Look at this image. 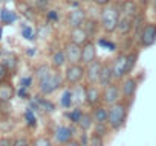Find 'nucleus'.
<instances>
[{
    "label": "nucleus",
    "mask_w": 156,
    "mask_h": 146,
    "mask_svg": "<svg viewBox=\"0 0 156 146\" xmlns=\"http://www.w3.org/2000/svg\"><path fill=\"white\" fill-rule=\"evenodd\" d=\"M119 17L121 15H119V9H118V2H112L106 6H101V12H100L101 31L104 34H115Z\"/></svg>",
    "instance_id": "1"
},
{
    "label": "nucleus",
    "mask_w": 156,
    "mask_h": 146,
    "mask_svg": "<svg viewBox=\"0 0 156 146\" xmlns=\"http://www.w3.org/2000/svg\"><path fill=\"white\" fill-rule=\"evenodd\" d=\"M129 102L126 101H119L113 105L109 107V119H107V123L110 126L112 131H119L124 128L126 122H127V117H129Z\"/></svg>",
    "instance_id": "2"
},
{
    "label": "nucleus",
    "mask_w": 156,
    "mask_h": 146,
    "mask_svg": "<svg viewBox=\"0 0 156 146\" xmlns=\"http://www.w3.org/2000/svg\"><path fill=\"white\" fill-rule=\"evenodd\" d=\"M64 84V78L60 73V70H52L49 75L38 81V91L41 96H51L54 95L55 91H58Z\"/></svg>",
    "instance_id": "3"
},
{
    "label": "nucleus",
    "mask_w": 156,
    "mask_h": 146,
    "mask_svg": "<svg viewBox=\"0 0 156 146\" xmlns=\"http://www.w3.org/2000/svg\"><path fill=\"white\" fill-rule=\"evenodd\" d=\"M86 76V68L81 62H76V64H67L63 73V78H64V84L69 87H75L78 84H81L83 79Z\"/></svg>",
    "instance_id": "4"
},
{
    "label": "nucleus",
    "mask_w": 156,
    "mask_h": 146,
    "mask_svg": "<svg viewBox=\"0 0 156 146\" xmlns=\"http://www.w3.org/2000/svg\"><path fill=\"white\" fill-rule=\"evenodd\" d=\"M121 87L116 81L110 82L109 85L103 87V93H101V102L106 105V107H110L116 102L121 101Z\"/></svg>",
    "instance_id": "5"
},
{
    "label": "nucleus",
    "mask_w": 156,
    "mask_h": 146,
    "mask_svg": "<svg viewBox=\"0 0 156 146\" xmlns=\"http://www.w3.org/2000/svg\"><path fill=\"white\" fill-rule=\"evenodd\" d=\"M87 11L86 8L81 5V6H75V8H69V12L66 15V23L70 28H80L84 25V22L87 20Z\"/></svg>",
    "instance_id": "6"
},
{
    "label": "nucleus",
    "mask_w": 156,
    "mask_h": 146,
    "mask_svg": "<svg viewBox=\"0 0 156 146\" xmlns=\"http://www.w3.org/2000/svg\"><path fill=\"white\" fill-rule=\"evenodd\" d=\"M154 43H156V23L147 22V23L144 25L141 34H139L138 44H139V47L148 49V47H151Z\"/></svg>",
    "instance_id": "7"
},
{
    "label": "nucleus",
    "mask_w": 156,
    "mask_h": 146,
    "mask_svg": "<svg viewBox=\"0 0 156 146\" xmlns=\"http://www.w3.org/2000/svg\"><path fill=\"white\" fill-rule=\"evenodd\" d=\"M136 91H138V81L132 75L126 76L124 79H121V96H122L121 99L122 101L132 104Z\"/></svg>",
    "instance_id": "8"
},
{
    "label": "nucleus",
    "mask_w": 156,
    "mask_h": 146,
    "mask_svg": "<svg viewBox=\"0 0 156 146\" xmlns=\"http://www.w3.org/2000/svg\"><path fill=\"white\" fill-rule=\"evenodd\" d=\"M112 70H113L115 81H121L126 76H129V73H127V56H126V53H118L115 56V59L112 61Z\"/></svg>",
    "instance_id": "9"
},
{
    "label": "nucleus",
    "mask_w": 156,
    "mask_h": 146,
    "mask_svg": "<svg viewBox=\"0 0 156 146\" xmlns=\"http://www.w3.org/2000/svg\"><path fill=\"white\" fill-rule=\"evenodd\" d=\"M63 50L66 53L67 58V64H76V62H81V46L76 44L73 41H66L63 46Z\"/></svg>",
    "instance_id": "10"
},
{
    "label": "nucleus",
    "mask_w": 156,
    "mask_h": 146,
    "mask_svg": "<svg viewBox=\"0 0 156 146\" xmlns=\"http://www.w3.org/2000/svg\"><path fill=\"white\" fill-rule=\"evenodd\" d=\"M101 67H103V61L101 59H95L89 64L84 65L86 68V76L84 79L87 81V84H98V78H100V73H101Z\"/></svg>",
    "instance_id": "11"
},
{
    "label": "nucleus",
    "mask_w": 156,
    "mask_h": 146,
    "mask_svg": "<svg viewBox=\"0 0 156 146\" xmlns=\"http://www.w3.org/2000/svg\"><path fill=\"white\" fill-rule=\"evenodd\" d=\"M101 93H103V88L98 84H86V104L90 108L100 105Z\"/></svg>",
    "instance_id": "12"
},
{
    "label": "nucleus",
    "mask_w": 156,
    "mask_h": 146,
    "mask_svg": "<svg viewBox=\"0 0 156 146\" xmlns=\"http://www.w3.org/2000/svg\"><path fill=\"white\" fill-rule=\"evenodd\" d=\"M118 9H119V15L121 17L133 18L139 12L141 6L138 5L136 0H119V2H118Z\"/></svg>",
    "instance_id": "13"
},
{
    "label": "nucleus",
    "mask_w": 156,
    "mask_h": 146,
    "mask_svg": "<svg viewBox=\"0 0 156 146\" xmlns=\"http://www.w3.org/2000/svg\"><path fill=\"white\" fill-rule=\"evenodd\" d=\"M98 46L95 44V41L89 40L87 43H84L81 46V64L86 65L92 61H95L98 58Z\"/></svg>",
    "instance_id": "14"
},
{
    "label": "nucleus",
    "mask_w": 156,
    "mask_h": 146,
    "mask_svg": "<svg viewBox=\"0 0 156 146\" xmlns=\"http://www.w3.org/2000/svg\"><path fill=\"white\" fill-rule=\"evenodd\" d=\"M54 138L58 144H66L69 143L70 140H73V129L72 126H67V125H58L55 129H54Z\"/></svg>",
    "instance_id": "15"
},
{
    "label": "nucleus",
    "mask_w": 156,
    "mask_h": 146,
    "mask_svg": "<svg viewBox=\"0 0 156 146\" xmlns=\"http://www.w3.org/2000/svg\"><path fill=\"white\" fill-rule=\"evenodd\" d=\"M113 81H115V76H113V70H112V62L103 61L101 73H100V78H98V85L103 88V87L109 85Z\"/></svg>",
    "instance_id": "16"
},
{
    "label": "nucleus",
    "mask_w": 156,
    "mask_h": 146,
    "mask_svg": "<svg viewBox=\"0 0 156 146\" xmlns=\"http://www.w3.org/2000/svg\"><path fill=\"white\" fill-rule=\"evenodd\" d=\"M67 37H69V41H73V43L80 44V46H83L84 43H87L90 40L83 26H80V28H70Z\"/></svg>",
    "instance_id": "17"
},
{
    "label": "nucleus",
    "mask_w": 156,
    "mask_h": 146,
    "mask_svg": "<svg viewBox=\"0 0 156 146\" xmlns=\"http://www.w3.org/2000/svg\"><path fill=\"white\" fill-rule=\"evenodd\" d=\"M67 65V58L63 49H57L55 52H52L51 55V67L54 70H61L63 67Z\"/></svg>",
    "instance_id": "18"
},
{
    "label": "nucleus",
    "mask_w": 156,
    "mask_h": 146,
    "mask_svg": "<svg viewBox=\"0 0 156 146\" xmlns=\"http://www.w3.org/2000/svg\"><path fill=\"white\" fill-rule=\"evenodd\" d=\"M132 31H133V18L119 17V22L116 26V34L119 37H129V35H132Z\"/></svg>",
    "instance_id": "19"
},
{
    "label": "nucleus",
    "mask_w": 156,
    "mask_h": 146,
    "mask_svg": "<svg viewBox=\"0 0 156 146\" xmlns=\"http://www.w3.org/2000/svg\"><path fill=\"white\" fill-rule=\"evenodd\" d=\"M92 110V116H94V120L95 123H107V119H109V107H106L104 104L101 105H97Z\"/></svg>",
    "instance_id": "20"
},
{
    "label": "nucleus",
    "mask_w": 156,
    "mask_h": 146,
    "mask_svg": "<svg viewBox=\"0 0 156 146\" xmlns=\"http://www.w3.org/2000/svg\"><path fill=\"white\" fill-rule=\"evenodd\" d=\"M83 28H84V31L87 32V35H89V38H90V40H92L94 37H97V35H98V32L101 31L100 20H97V18H92V17H87V20L84 22Z\"/></svg>",
    "instance_id": "21"
},
{
    "label": "nucleus",
    "mask_w": 156,
    "mask_h": 146,
    "mask_svg": "<svg viewBox=\"0 0 156 146\" xmlns=\"http://www.w3.org/2000/svg\"><path fill=\"white\" fill-rule=\"evenodd\" d=\"M145 23H147V22H145V15H144V12H138V14L133 17V31H132L133 40L138 41L139 34H141V31H142V28H144Z\"/></svg>",
    "instance_id": "22"
},
{
    "label": "nucleus",
    "mask_w": 156,
    "mask_h": 146,
    "mask_svg": "<svg viewBox=\"0 0 156 146\" xmlns=\"http://www.w3.org/2000/svg\"><path fill=\"white\" fill-rule=\"evenodd\" d=\"M94 123H95V120H94L92 111H90V113H89V111H83V116L80 117V120H78L76 125L80 126L81 131L87 132V131H90V129L94 128Z\"/></svg>",
    "instance_id": "23"
},
{
    "label": "nucleus",
    "mask_w": 156,
    "mask_h": 146,
    "mask_svg": "<svg viewBox=\"0 0 156 146\" xmlns=\"http://www.w3.org/2000/svg\"><path fill=\"white\" fill-rule=\"evenodd\" d=\"M72 95H73V105L80 107L83 102H86V85L78 84L72 87Z\"/></svg>",
    "instance_id": "24"
},
{
    "label": "nucleus",
    "mask_w": 156,
    "mask_h": 146,
    "mask_svg": "<svg viewBox=\"0 0 156 146\" xmlns=\"http://www.w3.org/2000/svg\"><path fill=\"white\" fill-rule=\"evenodd\" d=\"M54 68L49 65V64H46V62H43V64H38L35 68H34V76H35V79L37 81H41V79H44L49 73L52 71Z\"/></svg>",
    "instance_id": "25"
},
{
    "label": "nucleus",
    "mask_w": 156,
    "mask_h": 146,
    "mask_svg": "<svg viewBox=\"0 0 156 146\" xmlns=\"http://www.w3.org/2000/svg\"><path fill=\"white\" fill-rule=\"evenodd\" d=\"M126 56H127V73H129V75H132V71H133L135 67H136L138 58H139V50H138V49H133V50L127 52Z\"/></svg>",
    "instance_id": "26"
},
{
    "label": "nucleus",
    "mask_w": 156,
    "mask_h": 146,
    "mask_svg": "<svg viewBox=\"0 0 156 146\" xmlns=\"http://www.w3.org/2000/svg\"><path fill=\"white\" fill-rule=\"evenodd\" d=\"M16 91L9 84H0V102H9L14 98Z\"/></svg>",
    "instance_id": "27"
},
{
    "label": "nucleus",
    "mask_w": 156,
    "mask_h": 146,
    "mask_svg": "<svg viewBox=\"0 0 156 146\" xmlns=\"http://www.w3.org/2000/svg\"><path fill=\"white\" fill-rule=\"evenodd\" d=\"M60 104H61V107H64V108H70V107L73 105L72 88H67V90L63 93V96H61V99H60Z\"/></svg>",
    "instance_id": "28"
},
{
    "label": "nucleus",
    "mask_w": 156,
    "mask_h": 146,
    "mask_svg": "<svg viewBox=\"0 0 156 146\" xmlns=\"http://www.w3.org/2000/svg\"><path fill=\"white\" fill-rule=\"evenodd\" d=\"M67 119L73 123V125H76L78 123V120H80V117L83 116V110L80 108V107H75L73 110H70V111H67Z\"/></svg>",
    "instance_id": "29"
},
{
    "label": "nucleus",
    "mask_w": 156,
    "mask_h": 146,
    "mask_svg": "<svg viewBox=\"0 0 156 146\" xmlns=\"http://www.w3.org/2000/svg\"><path fill=\"white\" fill-rule=\"evenodd\" d=\"M0 18H2V22H3L5 25H11V23L16 22L17 15H16L12 11H9V9H3L2 12H0Z\"/></svg>",
    "instance_id": "30"
},
{
    "label": "nucleus",
    "mask_w": 156,
    "mask_h": 146,
    "mask_svg": "<svg viewBox=\"0 0 156 146\" xmlns=\"http://www.w3.org/2000/svg\"><path fill=\"white\" fill-rule=\"evenodd\" d=\"M110 131H112V129H110L109 123H94V132H95V134H100V135L106 137Z\"/></svg>",
    "instance_id": "31"
},
{
    "label": "nucleus",
    "mask_w": 156,
    "mask_h": 146,
    "mask_svg": "<svg viewBox=\"0 0 156 146\" xmlns=\"http://www.w3.org/2000/svg\"><path fill=\"white\" fill-rule=\"evenodd\" d=\"M89 146H104V137L92 132V135L89 137Z\"/></svg>",
    "instance_id": "32"
},
{
    "label": "nucleus",
    "mask_w": 156,
    "mask_h": 146,
    "mask_svg": "<svg viewBox=\"0 0 156 146\" xmlns=\"http://www.w3.org/2000/svg\"><path fill=\"white\" fill-rule=\"evenodd\" d=\"M22 35H23L26 40H29V41L35 40V32H34V29H32L31 26H23V28H22Z\"/></svg>",
    "instance_id": "33"
},
{
    "label": "nucleus",
    "mask_w": 156,
    "mask_h": 146,
    "mask_svg": "<svg viewBox=\"0 0 156 146\" xmlns=\"http://www.w3.org/2000/svg\"><path fill=\"white\" fill-rule=\"evenodd\" d=\"M98 44L103 46V47H106V49H109V50H112V52L116 50V44H115L112 40H109V38H101V40L98 41Z\"/></svg>",
    "instance_id": "34"
},
{
    "label": "nucleus",
    "mask_w": 156,
    "mask_h": 146,
    "mask_svg": "<svg viewBox=\"0 0 156 146\" xmlns=\"http://www.w3.org/2000/svg\"><path fill=\"white\" fill-rule=\"evenodd\" d=\"M32 146H54V144H52L51 138H48V137L41 135V137L35 138V141H34V144H32Z\"/></svg>",
    "instance_id": "35"
},
{
    "label": "nucleus",
    "mask_w": 156,
    "mask_h": 146,
    "mask_svg": "<svg viewBox=\"0 0 156 146\" xmlns=\"http://www.w3.org/2000/svg\"><path fill=\"white\" fill-rule=\"evenodd\" d=\"M25 117H26V120H28L29 126H35V125H37V119H35V116H34L32 110H26V113H25Z\"/></svg>",
    "instance_id": "36"
},
{
    "label": "nucleus",
    "mask_w": 156,
    "mask_h": 146,
    "mask_svg": "<svg viewBox=\"0 0 156 146\" xmlns=\"http://www.w3.org/2000/svg\"><path fill=\"white\" fill-rule=\"evenodd\" d=\"M46 18H48L49 22H58V18H60V15H58V11H55V9L46 11Z\"/></svg>",
    "instance_id": "37"
},
{
    "label": "nucleus",
    "mask_w": 156,
    "mask_h": 146,
    "mask_svg": "<svg viewBox=\"0 0 156 146\" xmlns=\"http://www.w3.org/2000/svg\"><path fill=\"white\" fill-rule=\"evenodd\" d=\"M12 146H31V143H29V140L26 137H17L14 140V144Z\"/></svg>",
    "instance_id": "38"
},
{
    "label": "nucleus",
    "mask_w": 156,
    "mask_h": 146,
    "mask_svg": "<svg viewBox=\"0 0 156 146\" xmlns=\"http://www.w3.org/2000/svg\"><path fill=\"white\" fill-rule=\"evenodd\" d=\"M89 137L90 135H87V132L81 131V135H80V138H78V143H80L81 146H89Z\"/></svg>",
    "instance_id": "39"
},
{
    "label": "nucleus",
    "mask_w": 156,
    "mask_h": 146,
    "mask_svg": "<svg viewBox=\"0 0 156 146\" xmlns=\"http://www.w3.org/2000/svg\"><path fill=\"white\" fill-rule=\"evenodd\" d=\"M49 3H51V0H35V6L38 9H46L49 8Z\"/></svg>",
    "instance_id": "40"
},
{
    "label": "nucleus",
    "mask_w": 156,
    "mask_h": 146,
    "mask_svg": "<svg viewBox=\"0 0 156 146\" xmlns=\"http://www.w3.org/2000/svg\"><path fill=\"white\" fill-rule=\"evenodd\" d=\"M64 5H67L69 8H75V6H81V0H63Z\"/></svg>",
    "instance_id": "41"
},
{
    "label": "nucleus",
    "mask_w": 156,
    "mask_h": 146,
    "mask_svg": "<svg viewBox=\"0 0 156 146\" xmlns=\"http://www.w3.org/2000/svg\"><path fill=\"white\" fill-rule=\"evenodd\" d=\"M14 144V140L11 137H2L0 138V146H12Z\"/></svg>",
    "instance_id": "42"
},
{
    "label": "nucleus",
    "mask_w": 156,
    "mask_h": 146,
    "mask_svg": "<svg viewBox=\"0 0 156 146\" xmlns=\"http://www.w3.org/2000/svg\"><path fill=\"white\" fill-rule=\"evenodd\" d=\"M113 0H92V3H95V5H98L100 8L101 6H106V5H109V3H112Z\"/></svg>",
    "instance_id": "43"
},
{
    "label": "nucleus",
    "mask_w": 156,
    "mask_h": 146,
    "mask_svg": "<svg viewBox=\"0 0 156 146\" xmlns=\"http://www.w3.org/2000/svg\"><path fill=\"white\" fill-rule=\"evenodd\" d=\"M5 76H6V67L3 64H0V84L5 79Z\"/></svg>",
    "instance_id": "44"
},
{
    "label": "nucleus",
    "mask_w": 156,
    "mask_h": 146,
    "mask_svg": "<svg viewBox=\"0 0 156 146\" xmlns=\"http://www.w3.org/2000/svg\"><path fill=\"white\" fill-rule=\"evenodd\" d=\"M136 2H138V5H139L141 8H144V9L150 5V0H136Z\"/></svg>",
    "instance_id": "45"
},
{
    "label": "nucleus",
    "mask_w": 156,
    "mask_h": 146,
    "mask_svg": "<svg viewBox=\"0 0 156 146\" xmlns=\"http://www.w3.org/2000/svg\"><path fill=\"white\" fill-rule=\"evenodd\" d=\"M63 146H81V144L78 143V140H70L69 143H66V144H63Z\"/></svg>",
    "instance_id": "46"
},
{
    "label": "nucleus",
    "mask_w": 156,
    "mask_h": 146,
    "mask_svg": "<svg viewBox=\"0 0 156 146\" xmlns=\"http://www.w3.org/2000/svg\"><path fill=\"white\" fill-rule=\"evenodd\" d=\"M151 11H153V15L156 18V3H151Z\"/></svg>",
    "instance_id": "47"
},
{
    "label": "nucleus",
    "mask_w": 156,
    "mask_h": 146,
    "mask_svg": "<svg viewBox=\"0 0 156 146\" xmlns=\"http://www.w3.org/2000/svg\"><path fill=\"white\" fill-rule=\"evenodd\" d=\"M81 3L84 5V3H92V0H81Z\"/></svg>",
    "instance_id": "48"
},
{
    "label": "nucleus",
    "mask_w": 156,
    "mask_h": 146,
    "mask_svg": "<svg viewBox=\"0 0 156 146\" xmlns=\"http://www.w3.org/2000/svg\"><path fill=\"white\" fill-rule=\"evenodd\" d=\"M151 3H156V0H150V5H151Z\"/></svg>",
    "instance_id": "49"
},
{
    "label": "nucleus",
    "mask_w": 156,
    "mask_h": 146,
    "mask_svg": "<svg viewBox=\"0 0 156 146\" xmlns=\"http://www.w3.org/2000/svg\"><path fill=\"white\" fill-rule=\"evenodd\" d=\"M51 2H54V0H51Z\"/></svg>",
    "instance_id": "50"
}]
</instances>
